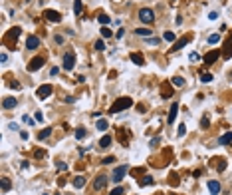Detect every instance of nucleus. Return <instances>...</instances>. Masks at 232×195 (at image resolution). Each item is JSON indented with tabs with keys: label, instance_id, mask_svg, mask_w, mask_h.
Wrapping results in <instances>:
<instances>
[{
	"label": "nucleus",
	"instance_id": "obj_46",
	"mask_svg": "<svg viewBox=\"0 0 232 195\" xmlns=\"http://www.w3.org/2000/svg\"><path fill=\"white\" fill-rule=\"evenodd\" d=\"M34 155H36V158H44V151H42V149H38Z\"/></svg>",
	"mask_w": 232,
	"mask_h": 195
},
{
	"label": "nucleus",
	"instance_id": "obj_35",
	"mask_svg": "<svg viewBox=\"0 0 232 195\" xmlns=\"http://www.w3.org/2000/svg\"><path fill=\"white\" fill-rule=\"evenodd\" d=\"M101 36H103V38H111V30L109 28H101Z\"/></svg>",
	"mask_w": 232,
	"mask_h": 195
},
{
	"label": "nucleus",
	"instance_id": "obj_32",
	"mask_svg": "<svg viewBox=\"0 0 232 195\" xmlns=\"http://www.w3.org/2000/svg\"><path fill=\"white\" fill-rule=\"evenodd\" d=\"M185 133H187V128H185V123H181L179 129H177V135H179V138H182Z\"/></svg>",
	"mask_w": 232,
	"mask_h": 195
},
{
	"label": "nucleus",
	"instance_id": "obj_29",
	"mask_svg": "<svg viewBox=\"0 0 232 195\" xmlns=\"http://www.w3.org/2000/svg\"><path fill=\"white\" fill-rule=\"evenodd\" d=\"M20 32H22V30H20V28H18V26H16V28H12V30H10V32H8V34H10V38H14V40H16V38H18V36H20Z\"/></svg>",
	"mask_w": 232,
	"mask_h": 195
},
{
	"label": "nucleus",
	"instance_id": "obj_37",
	"mask_svg": "<svg viewBox=\"0 0 232 195\" xmlns=\"http://www.w3.org/2000/svg\"><path fill=\"white\" fill-rule=\"evenodd\" d=\"M95 48H97L99 52H101V50H105V44H103V40H97V42H95Z\"/></svg>",
	"mask_w": 232,
	"mask_h": 195
},
{
	"label": "nucleus",
	"instance_id": "obj_12",
	"mask_svg": "<svg viewBox=\"0 0 232 195\" xmlns=\"http://www.w3.org/2000/svg\"><path fill=\"white\" fill-rule=\"evenodd\" d=\"M16 106H18V100H16V98H4L2 100L4 110H12V108H16Z\"/></svg>",
	"mask_w": 232,
	"mask_h": 195
},
{
	"label": "nucleus",
	"instance_id": "obj_26",
	"mask_svg": "<svg viewBox=\"0 0 232 195\" xmlns=\"http://www.w3.org/2000/svg\"><path fill=\"white\" fill-rule=\"evenodd\" d=\"M50 135H52V128H46L44 132H40V135H38V139H40V142H42V139L50 138Z\"/></svg>",
	"mask_w": 232,
	"mask_h": 195
},
{
	"label": "nucleus",
	"instance_id": "obj_33",
	"mask_svg": "<svg viewBox=\"0 0 232 195\" xmlns=\"http://www.w3.org/2000/svg\"><path fill=\"white\" fill-rule=\"evenodd\" d=\"M22 122H24V123H28V126H34V122H36V120H32L30 116H22Z\"/></svg>",
	"mask_w": 232,
	"mask_h": 195
},
{
	"label": "nucleus",
	"instance_id": "obj_48",
	"mask_svg": "<svg viewBox=\"0 0 232 195\" xmlns=\"http://www.w3.org/2000/svg\"><path fill=\"white\" fill-rule=\"evenodd\" d=\"M58 72H60V68H52V70H50V74H52V76H56Z\"/></svg>",
	"mask_w": 232,
	"mask_h": 195
},
{
	"label": "nucleus",
	"instance_id": "obj_24",
	"mask_svg": "<svg viewBox=\"0 0 232 195\" xmlns=\"http://www.w3.org/2000/svg\"><path fill=\"white\" fill-rule=\"evenodd\" d=\"M163 38H165L167 42H175L177 40V34H175V32H171V30H167L165 34H163Z\"/></svg>",
	"mask_w": 232,
	"mask_h": 195
},
{
	"label": "nucleus",
	"instance_id": "obj_5",
	"mask_svg": "<svg viewBox=\"0 0 232 195\" xmlns=\"http://www.w3.org/2000/svg\"><path fill=\"white\" fill-rule=\"evenodd\" d=\"M52 92H54V88L50 84H44V86H40V88H38V98H40V100H46L48 96H52Z\"/></svg>",
	"mask_w": 232,
	"mask_h": 195
},
{
	"label": "nucleus",
	"instance_id": "obj_22",
	"mask_svg": "<svg viewBox=\"0 0 232 195\" xmlns=\"http://www.w3.org/2000/svg\"><path fill=\"white\" fill-rule=\"evenodd\" d=\"M139 185L141 187H147V185H153V177L151 175H145L143 179H139Z\"/></svg>",
	"mask_w": 232,
	"mask_h": 195
},
{
	"label": "nucleus",
	"instance_id": "obj_53",
	"mask_svg": "<svg viewBox=\"0 0 232 195\" xmlns=\"http://www.w3.org/2000/svg\"><path fill=\"white\" fill-rule=\"evenodd\" d=\"M44 195H48V193H44Z\"/></svg>",
	"mask_w": 232,
	"mask_h": 195
},
{
	"label": "nucleus",
	"instance_id": "obj_10",
	"mask_svg": "<svg viewBox=\"0 0 232 195\" xmlns=\"http://www.w3.org/2000/svg\"><path fill=\"white\" fill-rule=\"evenodd\" d=\"M222 56L226 58V60H228V58L232 56V36L224 42V46H222Z\"/></svg>",
	"mask_w": 232,
	"mask_h": 195
},
{
	"label": "nucleus",
	"instance_id": "obj_13",
	"mask_svg": "<svg viewBox=\"0 0 232 195\" xmlns=\"http://www.w3.org/2000/svg\"><path fill=\"white\" fill-rule=\"evenodd\" d=\"M38 46H40V38L38 36H30L28 40H26V48H28V50H36Z\"/></svg>",
	"mask_w": 232,
	"mask_h": 195
},
{
	"label": "nucleus",
	"instance_id": "obj_51",
	"mask_svg": "<svg viewBox=\"0 0 232 195\" xmlns=\"http://www.w3.org/2000/svg\"><path fill=\"white\" fill-rule=\"evenodd\" d=\"M224 167H226V163H224V159H222V161H220V163H218V169H220V171H222V169H224Z\"/></svg>",
	"mask_w": 232,
	"mask_h": 195
},
{
	"label": "nucleus",
	"instance_id": "obj_21",
	"mask_svg": "<svg viewBox=\"0 0 232 195\" xmlns=\"http://www.w3.org/2000/svg\"><path fill=\"white\" fill-rule=\"evenodd\" d=\"M131 60L137 64V66H143V64H145V58L141 56V54H131Z\"/></svg>",
	"mask_w": 232,
	"mask_h": 195
},
{
	"label": "nucleus",
	"instance_id": "obj_18",
	"mask_svg": "<svg viewBox=\"0 0 232 195\" xmlns=\"http://www.w3.org/2000/svg\"><path fill=\"white\" fill-rule=\"evenodd\" d=\"M82 10H83V2H82V0H73V14L79 16Z\"/></svg>",
	"mask_w": 232,
	"mask_h": 195
},
{
	"label": "nucleus",
	"instance_id": "obj_45",
	"mask_svg": "<svg viewBox=\"0 0 232 195\" xmlns=\"http://www.w3.org/2000/svg\"><path fill=\"white\" fill-rule=\"evenodd\" d=\"M188 58H191V62H196V60H198V54H191Z\"/></svg>",
	"mask_w": 232,
	"mask_h": 195
},
{
	"label": "nucleus",
	"instance_id": "obj_15",
	"mask_svg": "<svg viewBox=\"0 0 232 195\" xmlns=\"http://www.w3.org/2000/svg\"><path fill=\"white\" fill-rule=\"evenodd\" d=\"M208 191H210V195H218L220 193V183L218 181H208Z\"/></svg>",
	"mask_w": 232,
	"mask_h": 195
},
{
	"label": "nucleus",
	"instance_id": "obj_34",
	"mask_svg": "<svg viewBox=\"0 0 232 195\" xmlns=\"http://www.w3.org/2000/svg\"><path fill=\"white\" fill-rule=\"evenodd\" d=\"M201 80H202L204 84H206V82H212V74H202V76H201Z\"/></svg>",
	"mask_w": 232,
	"mask_h": 195
},
{
	"label": "nucleus",
	"instance_id": "obj_3",
	"mask_svg": "<svg viewBox=\"0 0 232 195\" xmlns=\"http://www.w3.org/2000/svg\"><path fill=\"white\" fill-rule=\"evenodd\" d=\"M127 171H129V167L127 165H119V167H115V169H113V175H111V179L115 181V183H119L123 177L127 175Z\"/></svg>",
	"mask_w": 232,
	"mask_h": 195
},
{
	"label": "nucleus",
	"instance_id": "obj_38",
	"mask_svg": "<svg viewBox=\"0 0 232 195\" xmlns=\"http://www.w3.org/2000/svg\"><path fill=\"white\" fill-rule=\"evenodd\" d=\"M56 167H58L60 171H66V169H68V165L64 163V161H58V163H56Z\"/></svg>",
	"mask_w": 232,
	"mask_h": 195
},
{
	"label": "nucleus",
	"instance_id": "obj_25",
	"mask_svg": "<svg viewBox=\"0 0 232 195\" xmlns=\"http://www.w3.org/2000/svg\"><path fill=\"white\" fill-rule=\"evenodd\" d=\"M171 82H173V86H177V88H182V86H185V80H182L181 76H175Z\"/></svg>",
	"mask_w": 232,
	"mask_h": 195
},
{
	"label": "nucleus",
	"instance_id": "obj_7",
	"mask_svg": "<svg viewBox=\"0 0 232 195\" xmlns=\"http://www.w3.org/2000/svg\"><path fill=\"white\" fill-rule=\"evenodd\" d=\"M107 181H109V177H107V175H97V177H95V181H93V189H95V191L103 189L107 185Z\"/></svg>",
	"mask_w": 232,
	"mask_h": 195
},
{
	"label": "nucleus",
	"instance_id": "obj_31",
	"mask_svg": "<svg viewBox=\"0 0 232 195\" xmlns=\"http://www.w3.org/2000/svg\"><path fill=\"white\" fill-rule=\"evenodd\" d=\"M83 138H85V129H82V128L75 129V139H83Z\"/></svg>",
	"mask_w": 232,
	"mask_h": 195
},
{
	"label": "nucleus",
	"instance_id": "obj_23",
	"mask_svg": "<svg viewBox=\"0 0 232 195\" xmlns=\"http://www.w3.org/2000/svg\"><path fill=\"white\" fill-rule=\"evenodd\" d=\"M0 183H2V191H4V193H8V191H10V187H12L10 179H8V177H2V181H0Z\"/></svg>",
	"mask_w": 232,
	"mask_h": 195
},
{
	"label": "nucleus",
	"instance_id": "obj_43",
	"mask_svg": "<svg viewBox=\"0 0 232 195\" xmlns=\"http://www.w3.org/2000/svg\"><path fill=\"white\" fill-rule=\"evenodd\" d=\"M216 18H218L216 12H210V14H208V20H216Z\"/></svg>",
	"mask_w": 232,
	"mask_h": 195
},
{
	"label": "nucleus",
	"instance_id": "obj_39",
	"mask_svg": "<svg viewBox=\"0 0 232 195\" xmlns=\"http://www.w3.org/2000/svg\"><path fill=\"white\" fill-rule=\"evenodd\" d=\"M147 44H151V46H157V44H159V38H147Z\"/></svg>",
	"mask_w": 232,
	"mask_h": 195
},
{
	"label": "nucleus",
	"instance_id": "obj_4",
	"mask_svg": "<svg viewBox=\"0 0 232 195\" xmlns=\"http://www.w3.org/2000/svg\"><path fill=\"white\" fill-rule=\"evenodd\" d=\"M62 66H64V70H73V66H75V56H73V52H66L64 54V62H62Z\"/></svg>",
	"mask_w": 232,
	"mask_h": 195
},
{
	"label": "nucleus",
	"instance_id": "obj_8",
	"mask_svg": "<svg viewBox=\"0 0 232 195\" xmlns=\"http://www.w3.org/2000/svg\"><path fill=\"white\" fill-rule=\"evenodd\" d=\"M44 18H48L50 22H60V12H56V10H44Z\"/></svg>",
	"mask_w": 232,
	"mask_h": 195
},
{
	"label": "nucleus",
	"instance_id": "obj_27",
	"mask_svg": "<svg viewBox=\"0 0 232 195\" xmlns=\"http://www.w3.org/2000/svg\"><path fill=\"white\" fill-rule=\"evenodd\" d=\"M97 129H99V132H105V129H107V120L99 118V120H97Z\"/></svg>",
	"mask_w": 232,
	"mask_h": 195
},
{
	"label": "nucleus",
	"instance_id": "obj_52",
	"mask_svg": "<svg viewBox=\"0 0 232 195\" xmlns=\"http://www.w3.org/2000/svg\"><path fill=\"white\" fill-rule=\"evenodd\" d=\"M171 2H175V0H171Z\"/></svg>",
	"mask_w": 232,
	"mask_h": 195
},
{
	"label": "nucleus",
	"instance_id": "obj_41",
	"mask_svg": "<svg viewBox=\"0 0 232 195\" xmlns=\"http://www.w3.org/2000/svg\"><path fill=\"white\" fill-rule=\"evenodd\" d=\"M111 195H123V187H115L111 191Z\"/></svg>",
	"mask_w": 232,
	"mask_h": 195
},
{
	"label": "nucleus",
	"instance_id": "obj_42",
	"mask_svg": "<svg viewBox=\"0 0 232 195\" xmlns=\"http://www.w3.org/2000/svg\"><path fill=\"white\" fill-rule=\"evenodd\" d=\"M159 143H161V139H159V138H153V139H151V145H153V148H157Z\"/></svg>",
	"mask_w": 232,
	"mask_h": 195
},
{
	"label": "nucleus",
	"instance_id": "obj_40",
	"mask_svg": "<svg viewBox=\"0 0 232 195\" xmlns=\"http://www.w3.org/2000/svg\"><path fill=\"white\" fill-rule=\"evenodd\" d=\"M111 161H115V158H111V155H109V158H103V159H101V163H103V165H109Z\"/></svg>",
	"mask_w": 232,
	"mask_h": 195
},
{
	"label": "nucleus",
	"instance_id": "obj_14",
	"mask_svg": "<svg viewBox=\"0 0 232 195\" xmlns=\"http://www.w3.org/2000/svg\"><path fill=\"white\" fill-rule=\"evenodd\" d=\"M177 112H179V104H177V102H175V104H173V106H171V112H169V118H167V122H169V123H173V122H175V120H177Z\"/></svg>",
	"mask_w": 232,
	"mask_h": 195
},
{
	"label": "nucleus",
	"instance_id": "obj_1",
	"mask_svg": "<svg viewBox=\"0 0 232 195\" xmlns=\"http://www.w3.org/2000/svg\"><path fill=\"white\" fill-rule=\"evenodd\" d=\"M133 106V100L131 98H119V100H115V104L109 108V113H119L123 110H127V108Z\"/></svg>",
	"mask_w": 232,
	"mask_h": 195
},
{
	"label": "nucleus",
	"instance_id": "obj_9",
	"mask_svg": "<svg viewBox=\"0 0 232 195\" xmlns=\"http://www.w3.org/2000/svg\"><path fill=\"white\" fill-rule=\"evenodd\" d=\"M188 42H191V36H182L181 40H177L175 44H173V48H171V50H173V52H177V50H181L182 46H187Z\"/></svg>",
	"mask_w": 232,
	"mask_h": 195
},
{
	"label": "nucleus",
	"instance_id": "obj_19",
	"mask_svg": "<svg viewBox=\"0 0 232 195\" xmlns=\"http://www.w3.org/2000/svg\"><path fill=\"white\" fill-rule=\"evenodd\" d=\"M135 34L141 36V38H149L151 34H153V32H151L149 28H137V30H135Z\"/></svg>",
	"mask_w": 232,
	"mask_h": 195
},
{
	"label": "nucleus",
	"instance_id": "obj_47",
	"mask_svg": "<svg viewBox=\"0 0 232 195\" xmlns=\"http://www.w3.org/2000/svg\"><path fill=\"white\" fill-rule=\"evenodd\" d=\"M56 42L58 44H64V36H56Z\"/></svg>",
	"mask_w": 232,
	"mask_h": 195
},
{
	"label": "nucleus",
	"instance_id": "obj_49",
	"mask_svg": "<svg viewBox=\"0 0 232 195\" xmlns=\"http://www.w3.org/2000/svg\"><path fill=\"white\" fill-rule=\"evenodd\" d=\"M20 138H22V139H28V132H20Z\"/></svg>",
	"mask_w": 232,
	"mask_h": 195
},
{
	"label": "nucleus",
	"instance_id": "obj_16",
	"mask_svg": "<svg viewBox=\"0 0 232 195\" xmlns=\"http://www.w3.org/2000/svg\"><path fill=\"white\" fill-rule=\"evenodd\" d=\"M230 142H232V132H226L222 138L218 139V143H220V145H230Z\"/></svg>",
	"mask_w": 232,
	"mask_h": 195
},
{
	"label": "nucleus",
	"instance_id": "obj_17",
	"mask_svg": "<svg viewBox=\"0 0 232 195\" xmlns=\"http://www.w3.org/2000/svg\"><path fill=\"white\" fill-rule=\"evenodd\" d=\"M111 145V135H103V138L99 139V148L101 149H107Z\"/></svg>",
	"mask_w": 232,
	"mask_h": 195
},
{
	"label": "nucleus",
	"instance_id": "obj_2",
	"mask_svg": "<svg viewBox=\"0 0 232 195\" xmlns=\"http://www.w3.org/2000/svg\"><path fill=\"white\" fill-rule=\"evenodd\" d=\"M139 20H141L143 24H151L155 20V12L151 8H141L139 10Z\"/></svg>",
	"mask_w": 232,
	"mask_h": 195
},
{
	"label": "nucleus",
	"instance_id": "obj_20",
	"mask_svg": "<svg viewBox=\"0 0 232 195\" xmlns=\"http://www.w3.org/2000/svg\"><path fill=\"white\" fill-rule=\"evenodd\" d=\"M83 185H85V177L78 175V177H75V179H73V187H75V189H82Z\"/></svg>",
	"mask_w": 232,
	"mask_h": 195
},
{
	"label": "nucleus",
	"instance_id": "obj_11",
	"mask_svg": "<svg viewBox=\"0 0 232 195\" xmlns=\"http://www.w3.org/2000/svg\"><path fill=\"white\" fill-rule=\"evenodd\" d=\"M218 56H220V50H212V52H208L206 56H204V64H214L218 60Z\"/></svg>",
	"mask_w": 232,
	"mask_h": 195
},
{
	"label": "nucleus",
	"instance_id": "obj_50",
	"mask_svg": "<svg viewBox=\"0 0 232 195\" xmlns=\"http://www.w3.org/2000/svg\"><path fill=\"white\" fill-rule=\"evenodd\" d=\"M201 126H202V128H208V120H206V118H204V120L201 122Z\"/></svg>",
	"mask_w": 232,
	"mask_h": 195
},
{
	"label": "nucleus",
	"instance_id": "obj_44",
	"mask_svg": "<svg viewBox=\"0 0 232 195\" xmlns=\"http://www.w3.org/2000/svg\"><path fill=\"white\" fill-rule=\"evenodd\" d=\"M0 62H2V64L8 62V56H6V54H2V56H0Z\"/></svg>",
	"mask_w": 232,
	"mask_h": 195
},
{
	"label": "nucleus",
	"instance_id": "obj_36",
	"mask_svg": "<svg viewBox=\"0 0 232 195\" xmlns=\"http://www.w3.org/2000/svg\"><path fill=\"white\" fill-rule=\"evenodd\" d=\"M34 120L42 123V122H44V113H42V112H36V116H34Z\"/></svg>",
	"mask_w": 232,
	"mask_h": 195
},
{
	"label": "nucleus",
	"instance_id": "obj_6",
	"mask_svg": "<svg viewBox=\"0 0 232 195\" xmlns=\"http://www.w3.org/2000/svg\"><path fill=\"white\" fill-rule=\"evenodd\" d=\"M44 64H46V60H44V58H42V56H36L34 60H32V62L28 64V70H30V72H38V70H40L42 66H44Z\"/></svg>",
	"mask_w": 232,
	"mask_h": 195
},
{
	"label": "nucleus",
	"instance_id": "obj_28",
	"mask_svg": "<svg viewBox=\"0 0 232 195\" xmlns=\"http://www.w3.org/2000/svg\"><path fill=\"white\" fill-rule=\"evenodd\" d=\"M97 20H99V22L103 24V26H107V24L111 22V18H109V16H107V14H99V16H97Z\"/></svg>",
	"mask_w": 232,
	"mask_h": 195
},
{
	"label": "nucleus",
	"instance_id": "obj_30",
	"mask_svg": "<svg viewBox=\"0 0 232 195\" xmlns=\"http://www.w3.org/2000/svg\"><path fill=\"white\" fill-rule=\"evenodd\" d=\"M218 40H220V34H210L208 36V44H216Z\"/></svg>",
	"mask_w": 232,
	"mask_h": 195
}]
</instances>
